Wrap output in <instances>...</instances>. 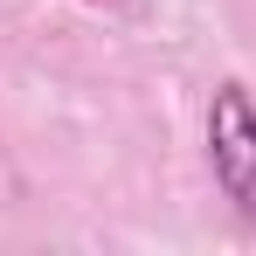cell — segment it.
Here are the masks:
<instances>
[{
    "mask_svg": "<svg viewBox=\"0 0 256 256\" xmlns=\"http://www.w3.org/2000/svg\"><path fill=\"white\" fill-rule=\"evenodd\" d=\"M208 146H214V180H222V194H228L242 214H256V111H250V90L242 84L214 90Z\"/></svg>",
    "mask_w": 256,
    "mask_h": 256,
    "instance_id": "obj_1",
    "label": "cell"
},
{
    "mask_svg": "<svg viewBox=\"0 0 256 256\" xmlns=\"http://www.w3.org/2000/svg\"><path fill=\"white\" fill-rule=\"evenodd\" d=\"M90 7H125V0H90Z\"/></svg>",
    "mask_w": 256,
    "mask_h": 256,
    "instance_id": "obj_2",
    "label": "cell"
}]
</instances>
